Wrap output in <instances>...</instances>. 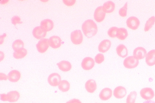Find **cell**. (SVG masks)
Instances as JSON below:
<instances>
[{
	"mask_svg": "<svg viewBox=\"0 0 155 103\" xmlns=\"http://www.w3.org/2000/svg\"><path fill=\"white\" fill-rule=\"evenodd\" d=\"M57 65L60 70L64 72L69 71L72 68L71 64L69 62L66 60L61 61Z\"/></svg>",
	"mask_w": 155,
	"mask_h": 103,
	"instance_id": "21",
	"label": "cell"
},
{
	"mask_svg": "<svg viewBox=\"0 0 155 103\" xmlns=\"http://www.w3.org/2000/svg\"><path fill=\"white\" fill-rule=\"evenodd\" d=\"M119 28L116 27H112L110 28L108 31V35L111 38L116 37L117 31Z\"/></svg>",
	"mask_w": 155,
	"mask_h": 103,
	"instance_id": "30",
	"label": "cell"
},
{
	"mask_svg": "<svg viewBox=\"0 0 155 103\" xmlns=\"http://www.w3.org/2000/svg\"><path fill=\"white\" fill-rule=\"evenodd\" d=\"M49 46V39L45 38L39 41L36 45L37 50L41 53H45L48 50Z\"/></svg>",
	"mask_w": 155,
	"mask_h": 103,
	"instance_id": "5",
	"label": "cell"
},
{
	"mask_svg": "<svg viewBox=\"0 0 155 103\" xmlns=\"http://www.w3.org/2000/svg\"><path fill=\"white\" fill-rule=\"evenodd\" d=\"M105 16L106 13L104 11L102 6H100L96 8L94 12V16L97 22H102L104 20Z\"/></svg>",
	"mask_w": 155,
	"mask_h": 103,
	"instance_id": "8",
	"label": "cell"
},
{
	"mask_svg": "<svg viewBox=\"0 0 155 103\" xmlns=\"http://www.w3.org/2000/svg\"><path fill=\"white\" fill-rule=\"evenodd\" d=\"M127 92L126 89L123 87L120 86L116 87L114 91V95L117 98H122L126 95Z\"/></svg>",
	"mask_w": 155,
	"mask_h": 103,
	"instance_id": "15",
	"label": "cell"
},
{
	"mask_svg": "<svg viewBox=\"0 0 155 103\" xmlns=\"http://www.w3.org/2000/svg\"><path fill=\"white\" fill-rule=\"evenodd\" d=\"M94 60L92 58L89 57L85 58L81 63L82 68L85 70L91 69L94 67Z\"/></svg>",
	"mask_w": 155,
	"mask_h": 103,
	"instance_id": "9",
	"label": "cell"
},
{
	"mask_svg": "<svg viewBox=\"0 0 155 103\" xmlns=\"http://www.w3.org/2000/svg\"><path fill=\"white\" fill-rule=\"evenodd\" d=\"M128 36V33L126 29L124 28H119L116 34V37L121 40L126 39Z\"/></svg>",
	"mask_w": 155,
	"mask_h": 103,
	"instance_id": "25",
	"label": "cell"
},
{
	"mask_svg": "<svg viewBox=\"0 0 155 103\" xmlns=\"http://www.w3.org/2000/svg\"><path fill=\"white\" fill-rule=\"evenodd\" d=\"M111 46V42L108 39H105L102 41L98 47V50L100 52L105 53L110 49Z\"/></svg>",
	"mask_w": 155,
	"mask_h": 103,
	"instance_id": "16",
	"label": "cell"
},
{
	"mask_svg": "<svg viewBox=\"0 0 155 103\" xmlns=\"http://www.w3.org/2000/svg\"><path fill=\"white\" fill-rule=\"evenodd\" d=\"M71 42L74 45L81 44L83 40V35L80 30H76L72 32L71 35Z\"/></svg>",
	"mask_w": 155,
	"mask_h": 103,
	"instance_id": "4",
	"label": "cell"
},
{
	"mask_svg": "<svg viewBox=\"0 0 155 103\" xmlns=\"http://www.w3.org/2000/svg\"><path fill=\"white\" fill-rule=\"evenodd\" d=\"M12 46L13 49L15 52L24 48V43L22 40L18 39L14 41Z\"/></svg>",
	"mask_w": 155,
	"mask_h": 103,
	"instance_id": "24",
	"label": "cell"
},
{
	"mask_svg": "<svg viewBox=\"0 0 155 103\" xmlns=\"http://www.w3.org/2000/svg\"><path fill=\"white\" fill-rule=\"evenodd\" d=\"M61 78V76L58 73H54L50 74L48 78V82L50 85L53 87L59 86Z\"/></svg>",
	"mask_w": 155,
	"mask_h": 103,
	"instance_id": "6",
	"label": "cell"
},
{
	"mask_svg": "<svg viewBox=\"0 0 155 103\" xmlns=\"http://www.w3.org/2000/svg\"><path fill=\"white\" fill-rule=\"evenodd\" d=\"M116 50L118 56L123 58L126 57L128 55V50L126 46L123 44L119 45L116 48Z\"/></svg>",
	"mask_w": 155,
	"mask_h": 103,
	"instance_id": "22",
	"label": "cell"
},
{
	"mask_svg": "<svg viewBox=\"0 0 155 103\" xmlns=\"http://www.w3.org/2000/svg\"><path fill=\"white\" fill-rule=\"evenodd\" d=\"M127 2L125 4L124 6L120 8L119 11V15L122 17H125L127 15Z\"/></svg>",
	"mask_w": 155,
	"mask_h": 103,
	"instance_id": "31",
	"label": "cell"
},
{
	"mask_svg": "<svg viewBox=\"0 0 155 103\" xmlns=\"http://www.w3.org/2000/svg\"><path fill=\"white\" fill-rule=\"evenodd\" d=\"M139 64V60L133 56L127 57L124 62V65L128 69H133L137 67Z\"/></svg>",
	"mask_w": 155,
	"mask_h": 103,
	"instance_id": "3",
	"label": "cell"
},
{
	"mask_svg": "<svg viewBox=\"0 0 155 103\" xmlns=\"http://www.w3.org/2000/svg\"><path fill=\"white\" fill-rule=\"evenodd\" d=\"M54 26L52 21L49 19L43 20L41 23V27L46 32L50 31L53 29Z\"/></svg>",
	"mask_w": 155,
	"mask_h": 103,
	"instance_id": "14",
	"label": "cell"
},
{
	"mask_svg": "<svg viewBox=\"0 0 155 103\" xmlns=\"http://www.w3.org/2000/svg\"><path fill=\"white\" fill-rule=\"evenodd\" d=\"M85 87L88 92L91 93H93L97 89L96 82L93 79L89 80L86 82Z\"/></svg>",
	"mask_w": 155,
	"mask_h": 103,
	"instance_id": "20",
	"label": "cell"
},
{
	"mask_svg": "<svg viewBox=\"0 0 155 103\" xmlns=\"http://www.w3.org/2000/svg\"><path fill=\"white\" fill-rule=\"evenodd\" d=\"M1 75L2 76H1V80H6L8 79L7 76L4 73H1Z\"/></svg>",
	"mask_w": 155,
	"mask_h": 103,
	"instance_id": "36",
	"label": "cell"
},
{
	"mask_svg": "<svg viewBox=\"0 0 155 103\" xmlns=\"http://www.w3.org/2000/svg\"><path fill=\"white\" fill-rule=\"evenodd\" d=\"M82 28L84 34L88 38L94 36L97 33L98 27L95 23L91 19H88L82 24Z\"/></svg>",
	"mask_w": 155,
	"mask_h": 103,
	"instance_id": "1",
	"label": "cell"
},
{
	"mask_svg": "<svg viewBox=\"0 0 155 103\" xmlns=\"http://www.w3.org/2000/svg\"><path fill=\"white\" fill-rule=\"evenodd\" d=\"M66 103H82V102L79 100L74 98L70 100Z\"/></svg>",
	"mask_w": 155,
	"mask_h": 103,
	"instance_id": "35",
	"label": "cell"
},
{
	"mask_svg": "<svg viewBox=\"0 0 155 103\" xmlns=\"http://www.w3.org/2000/svg\"><path fill=\"white\" fill-rule=\"evenodd\" d=\"M47 32L43 29L41 26L35 27L32 31L34 37L38 39L44 38L46 36Z\"/></svg>",
	"mask_w": 155,
	"mask_h": 103,
	"instance_id": "13",
	"label": "cell"
},
{
	"mask_svg": "<svg viewBox=\"0 0 155 103\" xmlns=\"http://www.w3.org/2000/svg\"></svg>",
	"mask_w": 155,
	"mask_h": 103,
	"instance_id": "40",
	"label": "cell"
},
{
	"mask_svg": "<svg viewBox=\"0 0 155 103\" xmlns=\"http://www.w3.org/2000/svg\"><path fill=\"white\" fill-rule=\"evenodd\" d=\"M21 76L20 72L14 70L9 73L8 76V79L10 82L15 83L18 81L20 79Z\"/></svg>",
	"mask_w": 155,
	"mask_h": 103,
	"instance_id": "18",
	"label": "cell"
},
{
	"mask_svg": "<svg viewBox=\"0 0 155 103\" xmlns=\"http://www.w3.org/2000/svg\"><path fill=\"white\" fill-rule=\"evenodd\" d=\"M104 60V57L103 54L99 53L97 54L95 57V61L96 63L101 64L102 63Z\"/></svg>",
	"mask_w": 155,
	"mask_h": 103,
	"instance_id": "32",
	"label": "cell"
},
{
	"mask_svg": "<svg viewBox=\"0 0 155 103\" xmlns=\"http://www.w3.org/2000/svg\"><path fill=\"white\" fill-rule=\"evenodd\" d=\"M147 54V52L145 48L139 47L134 50L133 56L139 60L144 59L146 57Z\"/></svg>",
	"mask_w": 155,
	"mask_h": 103,
	"instance_id": "12",
	"label": "cell"
},
{
	"mask_svg": "<svg viewBox=\"0 0 155 103\" xmlns=\"http://www.w3.org/2000/svg\"><path fill=\"white\" fill-rule=\"evenodd\" d=\"M49 46L52 48L56 49L61 47L62 44V40L59 36H53L49 39Z\"/></svg>",
	"mask_w": 155,
	"mask_h": 103,
	"instance_id": "10",
	"label": "cell"
},
{
	"mask_svg": "<svg viewBox=\"0 0 155 103\" xmlns=\"http://www.w3.org/2000/svg\"><path fill=\"white\" fill-rule=\"evenodd\" d=\"M112 90L108 88L103 89L99 94L100 99L103 101H107L111 98L112 96Z\"/></svg>",
	"mask_w": 155,
	"mask_h": 103,
	"instance_id": "19",
	"label": "cell"
},
{
	"mask_svg": "<svg viewBox=\"0 0 155 103\" xmlns=\"http://www.w3.org/2000/svg\"><path fill=\"white\" fill-rule=\"evenodd\" d=\"M137 96V93L135 91L131 92L127 97V103H135Z\"/></svg>",
	"mask_w": 155,
	"mask_h": 103,
	"instance_id": "29",
	"label": "cell"
},
{
	"mask_svg": "<svg viewBox=\"0 0 155 103\" xmlns=\"http://www.w3.org/2000/svg\"><path fill=\"white\" fill-rule=\"evenodd\" d=\"M20 96V94L17 91H12L7 94H1V99L3 101H8L10 102H14L18 100Z\"/></svg>",
	"mask_w": 155,
	"mask_h": 103,
	"instance_id": "2",
	"label": "cell"
},
{
	"mask_svg": "<svg viewBox=\"0 0 155 103\" xmlns=\"http://www.w3.org/2000/svg\"><path fill=\"white\" fill-rule=\"evenodd\" d=\"M27 50L25 49L14 52L13 53V56L16 59H21L25 57L27 55Z\"/></svg>",
	"mask_w": 155,
	"mask_h": 103,
	"instance_id": "27",
	"label": "cell"
},
{
	"mask_svg": "<svg viewBox=\"0 0 155 103\" xmlns=\"http://www.w3.org/2000/svg\"><path fill=\"white\" fill-rule=\"evenodd\" d=\"M75 0H63V2L64 4L68 6H71L73 5L76 2Z\"/></svg>",
	"mask_w": 155,
	"mask_h": 103,
	"instance_id": "34",
	"label": "cell"
},
{
	"mask_svg": "<svg viewBox=\"0 0 155 103\" xmlns=\"http://www.w3.org/2000/svg\"><path fill=\"white\" fill-rule=\"evenodd\" d=\"M58 88L59 89L63 92H68L70 89V84L69 82L66 80H62L60 83Z\"/></svg>",
	"mask_w": 155,
	"mask_h": 103,
	"instance_id": "26",
	"label": "cell"
},
{
	"mask_svg": "<svg viewBox=\"0 0 155 103\" xmlns=\"http://www.w3.org/2000/svg\"><path fill=\"white\" fill-rule=\"evenodd\" d=\"M146 62L150 66H152L155 65V50H150L147 54Z\"/></svg>",
	"mask_w": 155,
	"mask_h": 103,
	"instance_id": "17",
	"label": "cell"
},
{
	"mask_svg": "<svg viewBox=\"0 0 155 103\" xmlns=\"http://www.w3.org/2000/svg\"><path fill=\"white\" fill-rule=\"evenodd\" d=\"M126 23L128 27L133 30L137 29L140 25L139 20L135 16L129 18L127 20Z\"/></svg>",
	"mask_w": 155,
	"mask_h": 103,
	"instance_id": "7",
	"label": "cell"
},
{
	"mask_svg": "<svg viewBox=\"0 0 155 103\" xmlns=\"http://www.w3.org/2000/svg\"><path fill=\"white\" fill-rule=\"evenodd\" d=\"M12 23L15 25L17 24H21L22 22L21 21V19L18 16H14L12 17L11 19Z\"/></svg>",
	"mask_w": 155,
	"mask_h": 103,
	"instance_id": "33",
	"label": "cell"
},
{
	"mask_svg": "<svg viewBox=\"0 0 155 103\" xmlns=\"http://www.w3.org/2000/svg\"><path fill=\"white\" fill-rule=\"evenodd\" d=\"M143 103H155V102L151 100H147L145 101Z\"/></svg>",
	"mask_w": 155,
	"mask_h": 103,
	"instance_id": "37",
	"label": "cell"
},
{
	"mask_svg": "<svg viewBox=\"0 0 155 103\" xmlns=\"http://www.w3.org/2000/svg\"><path fill=\"white\" fill-rule=\"evenodd\" d=\"M155 23V16H153L150 17L147 21L145 25L144 31L145 32L149 31L154 25Z\"/></svg>",
	"mask_w": 155,
	"mask_h": 103,
	"instance_id": "28",
	"label": "cell"
},
{
	"mask_svg": "<svg viewBox=\"0 0 155 103\" xmlns=\"http://www.w3.org/2000/svg\"><path fill=\"white\" fill-rule=\"evenodd\" d=\"M7 2H8V1H2V2H3V3H2V4H6V3H7Z\"/></svg>",
	"mask_w": 155,
	"mask_h": 103,
	"instance_id": "39",
	"label": "cell"
},
{
	"mask_svg": "<svg viewBox=\"0 0 155 103\" xmlns=\"http://www.w3.org/2000/svg\"><path fill=\"white\" fill-rule=\"evenodd\" d=\"M1 61H2V60H3L4 58V54L3 53V55L2 56V54L1 53Z\"/></svg>",
	"mask_w": 155,
	"mask_h": 103,
	"instance_id": "38",
	"label": "cell"
},
{
	"mask_svg": "<svg viewBox=\"0 0 155 103\" xmlns=\"http://www.w3.org/2000/svg\"><path fill=\"white\" fill-rule=\"evenodd\" d=\"M102 7L103 10L105 13H110L114 11L115 5L112 2L109 1L105 3Z\"/></svg>",
	"mask_w": 155,
	"mask_h": 103,
	"instance_id": "23",
	"label": "cell"
},
{
	"mask_svg": "<svg viewBox=\"0 0 155 103\" xmlns=\"http://www.w3.org/2000/svg\"><path fill=\"white\" fill-rule=\"evenodd\" d=\"M140 94L143 99L147 100L151 99L155 95L153 90L151 89L148 88L142 89L140 92Z\"/></svg>",
	"mask_w": 155,
	"mask_h": 103,
	"instance_id": "11",
	"label": "cell"
}]
</instances>
